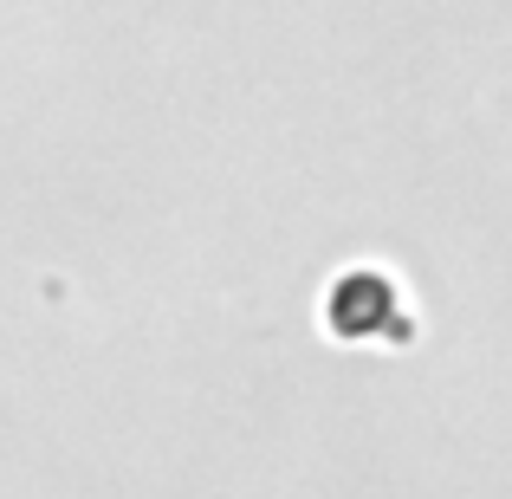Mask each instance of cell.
<instances>
[{
	"label": "cell",
	"instance_id": "cell-1",
	"mask_svg": "<svg viewBox=\"0 0 512 499\" xmlns=\"http://www.w3.org/2000/svg\"><path fill=\"white\" fill-rule=\"evenodd\" d=\"M389 312H396V292H389V279L350 273L344 286H338V325H344V331H370V325H396V331H402V318H389Z\"/></svg>",
	"mask_w": 512,
	"mask_h": 499
}]
</instances>
